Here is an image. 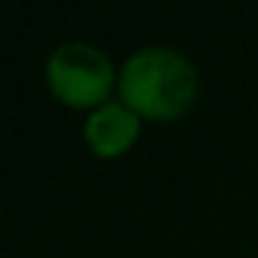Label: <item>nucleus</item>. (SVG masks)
<instances>
[{"label":"nucleus","instance_id":"f257e3e1","mask_svg":"<svg viewBox=\"0 0 258 258\" xmlns=\"http://www.w3.org/2000/svg\"><path fill=\"white\" fill-rule=\"evenodd\" d=\"M121 101L131 111L147 118H176L196 98V69L183 52L167 46H147L138 49L118 76Z\"/></svg>","mask_w":258,"mask_h":258},{"label":"nucleus","instance_id":"f03ea898","mask_svg":"<svg viewBox=\"0 0 258 258\" xmlns=\"http://www.w3.org/2000/svg\"><path fill=\"white\" fill-rule=\"evenodd\" d=\"M46 79L66 105L85 108L105 101L108 88L114 82V72L101 49L88 43H62L46 62Z\"/></svg>","mask_w":258,"mask_h":258},{"label":"nucleus","instance_id":"7ed1b4c3","mask_svg":"<svg viewBox=\"0 0 258 258\" xmlns=\"http://www.w3.org/2000/svg\"><path fill=\"white\" fill-rule=\"evenodd\" d=\"M141 131V121H138V111L124 105V101H105L98 105L85 121V138L92 144L95 154L101 157H118L124 154L127 147L134 144Z\"/></svg>","mask_w":258,"mask_h":258}]
</instances>
